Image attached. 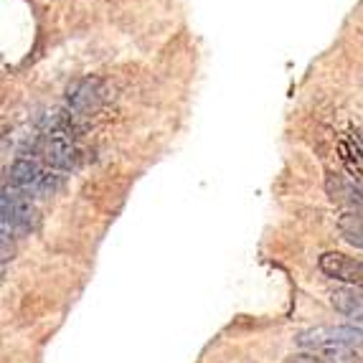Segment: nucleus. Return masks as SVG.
<instances>
[{
	"mask_svg": "<svg viewBox=\"0 0 363 363\" xmlns=\"http://www.w3.org/2000/svg\"><path fill=\"white\" fill-rule=\"evenodd\" d=\"M11 183L23 196H49L61 186V176L51 168H43L33 157H18L8 170Z\"/></svg>",
	"mask_w": 363,
	"mask_h": 363,
	"instance_id": "f257e3e1",
	"label": "nucleus"
},
{
	"mask_svg": "<svg viewBox=\"0 0 363 363\" xmlns=\"http://www.w3.org/2000/svg\"><path fill=\"white\" fill-rule=\"evenodd\" d=\"M3 218H0V224H3V244H8V239L16 234H28L33 231L38 221V211L33 208L28 196H23L21 191L16 188H3Z\"/></svg>",
	"mask_w": 363,
	"mask_h": 363,
	"instance_id": "f03ea898",
	"label": "nucleus"
},
{
	"mask_svg": "<svg viewBox=\"0 0 363 363\" xmlns=\"http://www.w3.org/2000/svg\"><path fill=\"white\" fill-rule=\"evenodd\" d=\"M69 117H89L94 115L104 102V86L99 79H77L74 84L67 86L64 94Z\"/></svg>",
	"mask_w": 363,
	"mask_h": 363,
	"instance_id": "7ed1b4c3",
	"label": "nucleus"
},
{
	"mask_svg": "<svg viewBox=\"0 0 363 363\" xmlns=\"http://www.w3.org/2000/svg\"><path fill=\"white\" fill-rule=\"evenodd\" d=\"M295 343L303 348V351L318 356L323 363H358V351L351 348V345L335 343V340H325L320 335L313 333V328L297 333Z\"/></svg>",
	"mask_w": 363,
	"mask_h": 363,
	"instance_id": "20e7f679",
	"label": "nucleus"
},
{
	"mask_svg": "<svg viewBox=\"0 0 363 363\" xmlns=\"http://www.w3.org/2000/svg\"><path fill=\"white\" fill-rule=\"evenodd\" d=\"M320 272L330 279H338L345 287H363V262L345 257L340 252H328L320 257Z\"/></svg>",
	"mask_w": 363,
	"mask_h": 363,
	"instance_id": "39448f33",
	"label": "nucleus"
},
{
	"mask_svg": "<svg viewBox=\"0 0 363 363\" xmlns=\"http://www.w3.org/2000/svg\"><path fill=\"white\" fill-rule=\"evenodd\" d=\"M325 191L330 196V201L340 206V211L363 213V191L358 188L356 181H348V178L330 173L325 178Z\"/></svg>",
	"mask_w": 363,
	"mask_h": 363,
	"instance_id": "423d86ee",
	"label": "nucleus"
},
{
	"mask_svg": "<svg viewBox=\"0 0 363 363\" xmlns=\"http://www.w3.org/2000/svg\"><path fill=\"white\" fill-rule=\"evenodd\" d=\"M330 305L356 325H363V290L361 287H335L330 292Z\"/></svg>",
	"mask_w": 363,
	"mask_h": 363,
	"instance_id": "0eeeda50",
	"label": "nucleus"
},
{
	"mask_svg": "<svg viewBox=\"0 0 363 363\" xmlns=\"http://www.w3.org/2000/svg\"><path fill=\"white\" fill-rule=\"evenodd\" d=\"M315 335H320L325 340H335V343L351 345V348H363V330L358 325H318L313 328Z\"/></svg>",
	"mask_w": 363,
	"mask_h": 363,
	"instance_id": "6e6552de",
	"label": "nucleus"
},
{
	"mask_svg": "<svg viewBox=\"0 0 363 363\" xmlns=\"http://www.w3.org/2000/svg\"><path fill=\"white\" fill-rule=\"evenodd\" d=\"M338 150H340V160H343L345 170H348V176L358 186H363V147L351 138V140H343Z\"/></svg>",
	"mask_w": 363,
	"mask_h": 363,
	"instance_id": "1a4fd4ad",
	"label": "nucleus"
},
{
	"mask_svg": "<svg viewBox=\"0 0 363 363\" xmlns=\"http://www.w3.org/2000/svg\"><path fill=\"white\" fill-rule=\"evenodd\" d=\"M338 229L343 239L353 247L363 249V213H348L340 211L338 216Z\"/></svg>",
	"mask_w": 363,
	"mask_h": 363,
	"instance_id": "9d476101",
	"label": "nucleus"
},
{
	"mask_svg": "<svg viewBox=\"0 0 363 363\" xmlns=\"http://www.w3.org/2000/svg\"><path fill=\"white\" fill-rule=\"evenodd\" d=\"M285 363H323V361L318 356H313V353L303 351V353H292V356H287Z\"/></svg>",
	"mask_w": 363,
	"mask_h": 363,
	"instance_id": "9b49d317",
	"label": "nucleus"
}]
</instances>
